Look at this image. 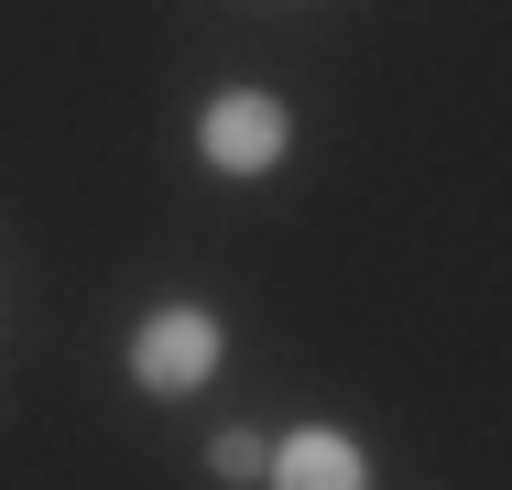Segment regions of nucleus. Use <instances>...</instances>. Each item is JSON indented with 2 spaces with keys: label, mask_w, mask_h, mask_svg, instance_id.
I'll return each instance as SVG.
<instances>
[{
  "label": "nucleus",
  "mask_w": 512,
  "mask_h": 490,
  "mask_svg": "<svg viewBox=\"0 0 512 490\" xmlns=\"http://www.w3.org/2000/svg\"><path fill=\"white\" fill-rule=\"evenodd\" d=\"M131 371L142 392H197L218 371V327H207L197 305H164V316H142V338H131Z\"/></svg>",
  "instance_id": "nucleus-1"
},
{
  "label": "nucleus",
  "mask_w": 512,
  "mask_h": 490,
  "mask_svg": "<svg viewBox=\"0 0 512 490\" xmlns=\"http://www.w3.org/2000/svg\"><path fill=\"white\" fill-rule=\"evenodd\" d=\"M207 164H218V175H273V164H284V142H295V120H284V109H273V98H218V109H207Z\"/></svg>",
  "instance_id": "nucleus-2"
},
{
  "label": "nucleus",
  "mask_w": 512,
  "mask_h": 490,
  "mask_svg": "<svg viewBox=\"0 0 512 490\" xmlns=\"http://www.w3.org/2000/svg\"><path fill=\"white\" fill-rule=\"evenodd\" d=\"M371 469H360V447L349 436H327V425H306V436H284V458H273V490H360Z\"/></svg>",
  "instance_id": "nucleus-3"
},
{
  "label": "nucleus",
  "mask_w": 512,
  "mask_h": 490,
  "mask_svg": "<svg viewBox=\"0 0 512 490\" xmlns=\"http://www.w3.org/2000/svg\"><path fill=\"white\" fill-rule=\"evenodd\" d=\"M207 469H218V480H262V469H273V447H262V436H218V447H207Z\"/></svg>",
  "instance_id": "nucleus-4"
}]
</instances>
